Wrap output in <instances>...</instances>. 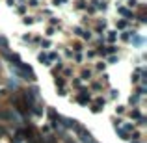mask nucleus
<instances>
[{
    "label": "nucleus",
    "mask_w": 147,
    "mask_h": 143,
    "mask_svg": "<svg viewBox=\"0 0 147 143\" xmlns=\"http://www.w3.org/2000/svg\"><path fill=\"white\" fill-rule=\"evenodd\" d=\"M7 7H15V6H17V4H15V0H7Z\"/></svg>",
    "instance_id": "nucleus-53"
},
{
    "label": "nucleus",
    "mask_w": 147,
    "mask_h": 143,
    "mask_svg": "<svg viewBox=\"0 0 147 143\" xmlns=\"http://www.w3.org/2000/svg\"><path fill=\"white\" fill-rule=\"evenodd\" d=\"M71 32H73V36H76V37H80V34H82L84 32V26H73V30H71Z\"/></svg>",
    "instance_id": "nucleus-46"
},
{
    "label": "nucleus",
    "mask_w": 147,
    "mask_h": 143,
    "mask_svg": "<svg viewBox=\"0 0 147 143\" xmlns=\"http://www.w3.org/2000/svg\"><path fill=\"white\" fill-rule=\"evenodd\" d=\"M52 84H54V87H67V84H69V80H65L61 75H56V76H52Z\"/></svg>",
    "instance_id": "nucleus-17"
},
{
    "label": "nucleus",
    "mask_w": 147,
    "mask_h": 143,
    "mask_svg": "<svg viewBox=\"0 0 147 143\" xmlns=\"http://www.w3.org/2000/svg\"><path fill=\"white\" fill-rule=\"evenodd\" d=\"M142 108H144V106H136V108H130V110H127V117H129L132 123L140 121L142 117H145L144 111H142Z\"/></svg>",
    "instance_id": "nucleus-8"
},
{
    "label": "nucleus",
    "mask_w": 147,
    "mask_h": 143,
    "mask_svg": "<svg viewBox=\"0 0 147 143\" xmlns=\"http://www.w3.org/2000/svg\"><path fill=\"white\" fill-rule=\"evenodd\" d=\"M21 22H22L24 26H32L36 21H34V17H32V15H28V13H26L24 17H21Z\"/></svg>",
    "instance_id": "nucleus-39"
},
{
    "label": "nucleus",
    "mask_w": 147,
    "mask_h": 143,
    "mask_svg": "<svg viewBox=\"0 0 147 143\" xmlns=\"http://www.w3.org/2000/svg\"><path fill=\"white\" fill-rule=\"evenodd\" d=\"M114 113L117 115V117H123V119H125V115H127V106L117 104V106H115V110H114Z\"/></svg>",
    "instance_id": "nucleus-32"
},
{
    "label": "nucleus",
    "mask_w": 147,
    "mask_h": 143,
    "mask_svg": "<svg viewBox=\"0 0 147 143\" xmlns=\"http://www.w3.org/2000/svg\"><path fill=\"white\" fill-rule=\"evenodd\" d=\"M115 130V134H117V136H119V140H123V141H130V134H127L125 132V130H121V126H117V128H114Z\"/></svg>",
    "instance_id": "nucleus-34"
},
{
    "label": "nucleus",
    "mask_w": 147,
    "mask_h": 143,
    "mask_svg": "<svg viewBox=\"0 0 147 143\" xmlns=\"http://www.w3.org/2000/svg\"><path fill=\"white\" fill-rule=\"evenodd\" d=\"M28 113H30V117L41 119V117H43V115H45V102H43V100L39 99V100H37V102L34 104L32 108H30V111H28Z\"/></svg>",
    "instance_id": "nucleus-6"
},
{
    "label": "nucleus",
    "mask_w": 147,
    "mask_h": 143,
    "mask_svg": "<svg viewBox=\"0 0 147 143\" xmlns=\"http://www.w3.org/2000/svg\"><path fill=\"white\" fill-rule=\"evenodd\" d=\"M130 22L125 19H115V32H123V30H129Z\"/></svg>",
    "instance_id": "nucleus-19"
},
{
    "label": "nucleus",
    "mask_w": 147,
    "mask_h": 143,
    "mask_svg": "<svg viewBox=\"0 0 147 143\" xmlns=\"http://www.w3.org/2000/svg\"><path fill=\"white\" fill-rule=\"evenodd\" d=\"M26 7H39V0H28V4H26Z\"/></svg>",
    "instance_id": "nucleus-52"
},
{
    "label": "nucleus",
    "mask_w": 147,
    "mask_h": 143,
    "mask_svg": "<svg viewBox=\"0 0 147 143\" xmlns=\"http://www.w3.org/2000/svg\"><path fill=\"white\" fill-rule=\"evenodd\" d=\"M21 41H22V43H28L30 45V41H32V34H22V37H21Z\"/></svg>",
    "instance_id": "nucleus-51"
},
{
    "label": "nucleus",
    "mask_w": 147,
    "mask_h": 143,
    "mask_svg": "<svg viewBox=\"0 0 147 143\" xmlns=\"http://www.w3.org/2000/svg\"><path fill=\"white\" fill-rule=\"evenodd\" d=\"M78 78L82 80V82H90V80L95 78V73H93V69H91V65H82V67H80Z\"/></svg>",
    "instance_id": "nucleus-7"
},
{
    "label": "nucleus",
    "mask_w": 147,
    "mask_h": 143,
    "mask_svg": "<svg viewBox=\"0 0 147 143\" xmlns=\"http://www.w3.org/2000/svg\"><path fill=\"white\" fill-rule=\"evenodd\" d=\"M123 121H125V119H123V117H117V115H115V117H112V128H117V126H121Z\"/></svg>",
    "instance_id": "nucleus-42"
},
{
    "label": "nucleus",
    "mask_w": 147,
    "mask_h": 143,
    "mask_svg": "<svg viewBox=\"0 0 147 143\" xmlns=\"http://www.w3.org/2000/svg\"><path fill=\"white\" fill-rule=\"evenodd\" d=\"M129 143H144V141H129Z\"/></svg>",
    "instance_id": "nucleus-54"
},
{
    "label": "nucleus",
    "mask_w": 147,
    "mask_h": 143,
    "mask_svg": "<svg viewBox=\"0 0 147 143\" xmlns=\"http://www.w3.org/2000/svg\"><path fill=\"white\" fill-rule=\"evenodd\" d=\"M60 75L63 76L65 80H71L73 76H75V67H73V65H63V69L60 71Z\"/></svg>",
    "instance_id": "nucleus-16"
},
{
    "label": "nucleus",
    "mask_w": 147,
    "mask_h": 143,
    "mask_svg": "<svg viewBox=\"0 0 147 143\" xmlns=\"http://www.w3.org/2000/svg\"><path fill=\"white\" fill-rule=\"evenodd\" d=\"M104 43L115 45L117 43V32H115V30H106V32H104Z\"/></svg>",
    "instance_id": "nucleus-14"
},
{
    "label": "nucleus",
    "mask_w": 147,
    "mask_h": 143,
    "mask_svg": "<svg viewBox=\"0 0 147 143\" xmlns=\"http://www.w3.org/2000/svg\"><path fill=\"white\" fill-rule=\"evenodd\" d=\"M0 50H9V39L4 34H0Z\"/></svg>",
    "instance_id": "nucleus-35"
},
{
    "label": "nucleus",
    "mask_w": 147,
    "mask_h": 143,
    "mask_svg": "<svg viewBox=\"0 0 147 143\" xmlns=\"http://www.w3.org/2000/svg\"><path fill=\"white\" fill-rule=\"evenodd\" d=\"M134 32H136V30H123V32H117V41H123V43H129V41H130V37H132V34Z\"/></svg>",
    "instance_id": "nucleus-15"
},
{
    "label": "nucleus",
    "mask_w": 147,
    "mask_h": 143,
    "mask_svg": "<svg viewBox=\"0 0 147 143\" xmlns=\"http://www.w3.org/2000/svg\"><path fill=\"white\" fill-rule=\"evenodd\" d=\"M108 30V24L104 19H99V21H95V26H93V36H104V32Z\"/></svg>",
    "instance_id": "nucleus-12"
},
{
    "label": "nucleus",
    "mask_w": 147,
    "mask_h": 143,
    "mask_svg": "<svg viewBox=\"0 0 147 143\" xmlns=\"http://www.w3.org/2000/svg\"><path fill=\"white\" fill-rule=\"evenodd\" d=\"M47 56H49L50 63H54V61L61 60V56H60V50H49V52H47Z\"/></svg>",
    "instance_id": "nucleus-31"
},
{
    "label": "nucleus",
    "mask_w": 147,
    "mask_h": 143,
    "mask_svg": "<svg viewBox=\"0 0 147 143\" xmlns=\"http://www.w3.org/2000/svg\"><path fill=\"white\" fill-rule=\"evenodd\" d=\"M45 32H47V34H45V36H47L49 39H50V37H54V36H56L58 28H54V26H47V30H45Z\"/></svg>",
    "instance_id": "nucleus-43"
},
{
    "label": "nucleus",
    "mask_w": 147,
    "mask_h": 143,
    "mask_svg": "<svg viewBox=\"0 0 147 143\" xmlns=\"http://www.w3.org/2000/svg\"><path fill=\"white\" fill-rule=\"evenodd\" d=\"M41 39H43V36H41V34H32V41H30V45H34V47H39Z\"/></svg>",
    "instance_id": "nucleus-40"
},
{
    "label": "nucleus",
    "mask_w": 147,
    "mask_h": 143,
    "mask_svg": "<svg viewBox=\"0 0 147 143\" xmlns=\"http://www.w3.org/2000/svg\"><path fill=\"white\" fill-rule=\"evenodd\" d=\"M129 43L132 45V48H144V45H145V37L142 36V34L134 32V34H132V37H130V41H129Z\"/></svg>",
    "instance_id": "nucleus-11"
},
{
    "label": "nucleus",
    "mask_w": 147,
    "mask_h": 143,
    "mask_svg": "<svg viewBox=\"0 0 147 143\" xmlns=\"http://www.w3.org/2000/svg\"><path fill=\"white\" fill-rule=\"evenodd\" d=\"M71 61L75 65H86V58H84V52H73V58H71Z\"/></svg>",
    "instance_id": "nucleus-18"
},
{
    "label": "nucleus",
    "mask_w": 147,
    "mask_h": 143,
    "mask_svg": "<svg viewBox=\"0 0 147 143\" xmlns=\"http://www.w3.org/2000/svg\"><path fill=\"white\" fill-rule=\"evenodd\" d=\"M142 102H144V99H142L140 95H136V93H132V95L129 97V104H130L132 108H136V106H144Z\"/></svg>",
    "instance_id": "nucleus-24"
},
{
    "label": "nucleus",
    "mask_w": 147,
    "mask_h": 143,
    "mask_svg": "<svg viewBox=\"0 0 147 143\" xmlns=\"http://www.w3.org/2000/svg\"><path fill=\"white\" fill-rule=\"evenodd\" d=\"M129 138H130V141H142V140H144V134H142L140 130L136 128L134 132H130V136H129Z\"/></svg>",
    "instance_id": "nucleus-37"
},
{
    "label": "nucleus",
    "mask_w": 147,
    "mask_h": 143,
    "mask_svg": "<svg viewBox=\"0 0 147 143\" xmlns=\"http://www.w3.org/2000/svg\"><path fill=\"white\" fill-rule=\"evenodd\" d=\"M84 58H86V61H88V63H91V61H95V60H97V50H95V48H86V50H84Z\"/></svg>",
    "instance_id": "nucleus-20"
},
{
    "label": "nucleus",
    "mask_w": 147,
    "mask_h": 143,
    "mask_svg": "<svg viewBox=\"0 0 147 143\" xmlns=\"http://www.w3.org/2000/svg\"><path fill=\"white\" fill-rule=\"evenodd\" d=\"M90 111H91L93 115H99V113H102V111H104V108L99 106V104H93V102H91V104H90Z\"/></svg>",
    "instance_id": "nucleus-38"
},
{
    "label": "nucleus",
    "mask_w": 147,
    "mask_h": 143,
    "mask_svg": "<svg viewBox=\"0 0 147 143\" xmlns=\"http://www.w3.org/2000/svg\"><path fill=\"white\" fill-rule=\"evenodd\" d=\"M56 93H58V97H67L69 95V89H67V87H58Z\"/></svg>",
    "instance_id": "nucleus-49"
},
{
    "label": "nucleus",
    "mask_w": 147,
    "mask_h": 143,
    "mask_svg": "<svg viewBox=\"0 0 147 143\" xmlns=\"http://www.w3.org/2000/svg\"><path fill=\"white\" fill-rule=\"evenodd\" d=\"M104 52H106V56H114V54H119V47H117V43H115V45H104Z\"/></svg>",
    "instance_id": "nucleus-28"
},
{
    "label": "nucleus",
    "mask_w": 147,
    "mask_h": 143,
    "mask_svg": "<svg viewBox=\"0 0 147 143\" xmlns=\"http://www.w3.org/2000/svg\"><path fill=\"white\" fill-rule=\"evenodd\" d=\"M73 50V52H84V50H86V47H84V43L80 39H73L71 41V47H69Z\"/></svg>",
    "instance_id": "nucleus-22"
},
{
    "label": "nucleus",
    "mask_w": 147,
    "mask_h": 143,
    "mask_svg": "<svg viewBox=\"0 0 147 143\" xmlns=\"http://www.w3.org/2000/svg\"><path fill=\"white\" fill-rule=\"evenodd\" d=\"M130 84H132V86H138V84H140V75H138L136 71L130 75Z\"/></svg>",
    "instance_id": "nucleus-44"
},
{
    "label": "nucleus",
    "mask_w": 147,
    "mask_h": 143,
    "mask_svg": "<svg viewBox=\"0 0 147 143\" xmlns=\"http://www.w3.org/2000/svg\"><path fill=\"white\" fill-rule=\"evenodd\" d=\"M73 132H75V136L78 138L80 143H97V141H95V138H93V134H91L90 130L82 125V123H78V125L75 126V130H73Z\"/></svg>",
    "instance_id": "nucleus-3"
},
{
    "label": "nucleus",
    "mask_w": 147,
    "mask_h": 143,
    "mask_svg": "<svg viewBox=\"0 0 147 143\" xmlns=\"http://www.w3.org/2000/svg\"><path fill=\"white\" fill-rule=\"evenodd\" d=\"M7 134H9V130H7V126L0 123V140H2V138H6Z\"/></svg>",
    "instance_id": "nucleus-47"
},
{
    "label": "nucleus",
    "mask_w": 147,
    "mask_h": 143,
    "mask_svg": "<svg viewBox=\"0 0 147 143\" xmlns=\"http://www.w3.org/2000/svg\"><path fill=\"white\" fill-rule=\"evenodd\" d=\"M9 71L13 73L15 76H17L19 80H22V82H28V84H37V76H36V71H34V67L30 63H26V61H22L19 67H11L9 65Z\"/></svg>",
    "instance_id": "nucleus-1"
},
{
    "label": "nucleus",
    "mask_w": 147,
    "mask_h": 143,
    "mask_svg": "<svg viewBox=\"0 0 147 143\" xmlns=\"http://www.w3.org/2000/svg\"><path fill=\"white\" fill-rule=\"evenodd\" d=\"M61 50H63V56L67 58V60H71V58H73V50L69 48V47H61Z\"/></svg>",
    "instance_id": "nucleus-50"
},
{
    "label": "nucleus",
    "mask_w": 147,
    "mask_h": 143,
    "mask_svg": "<svg viewBox=\"0 0 147 143\" xmlns=\"http://www.w3.org/2000/svg\"><path fill=\"white\" fill-rule=\"evenodd\" d=\"M106 65H117L119 63V54H114V56H106L104 58Z\"/></svg>",
    "instance_id": "nucleus-36"
},
{
    "label": "nucleus",
    "mask_w": 147,
    "mask_h": 143,
    "mask_svg": "<svg viewBox=\"0 0 147 143\" xmlns=\"http://www.w3.org/2000/svg\"><path fill=\"white\" fill-rule=\"evenodd\" d=\"M115 11H117V15L121 19H125V21H129V22L134 21V11L129 9L127 6H117V9H115Z\"/></svg>",
    "instance_id": "nucleus-10"
},
{
    "label": "nucleus",
    "mask_w": 147,
    "mask_h": 143,
    "mask_svg": "<svg viewBox=\"0 0 147 143\" xmlns=\"http://www.w3.org/2000/svg\"><path fill=\"white\" fill-rule=\"evenodd\" d=\"M104 87H106V86H104L99 78H93V80L88 82V89H90V93H102Z\"/></svg>",
    "instance_id": "nucleus-9"
},
{
    "label": "nucleus",
    "mask_w": 147,
    "mask_h": 143,
    "mask_svg": "<svg viewBox=\"0 0 147 143\" xmlns=\"http://www.w3.org/2000/svg\"><path fill=\"white\" fill-rule=\"evenodd\" d=\"M134 125H136V128H145L147 126V117H142L140 121H136Z\"/></svg>",
    "instance_id": "nucleus-48"
},
{
    "label": "nucleus",
    "mask_w": 147,
    "mask_h": 143,
    "mask_svg": "<svg viewBox=\"0 0 147 143\" xmlns=\"http://www.w3.org/2000/svg\"><path fill=\"white\" fill-rule=\"evenodd\" d=\"M71 100H75L78 106H90L91 100H93V95L90 93V89H88V86H86L84 89L76 91V95H75V97H71Z\"/></svg>",
    "instance_id": "nucleus-4"
},
{
    "label": "nucleus",
    "mask_w": 147,
    "mask_h": 143,
    "mask_svg": "<svg viewBox=\"0 0 147 143\" xmlns=\"http://www.w3.org/2000/svg\"><path fill=\"white\" fill-rule=\"evenodd\" d=\"M86 7H88L86 0H76V2H75V9H78V11H86Z\"/></svg>",
    "instance_id": "nucleus-41"
},
{
    "label": "nucleus",
    "mask_w": 147,
    "mask_h": 143,
    "mask_svg": "<svg viewBox=\"0 0 147 143\" xmlns=\"http://www.w3.org/2000/svg\"><path fill=\"white\" fill-rule=\"evenodd\" d=\"M37 61H39L43 67H50V60H49V56H47V52L45 50H41V52H37Z\"/></svg>",
    "instance_id": "nucleus-21"
},
{
    "label": "nucleus",
    "mask_w": 147,
    "mask_h": 143,
    "mask_svg": "<svg viewBox=\"0 0 147 143\" xmlns=\"http://www.w3.org/2000/svg\"><path fill=\"white\" fill-rule=\"evenodd\" d=\"M15 13L17 15H21V17H24L26 13H28V7H26V4H17V6H15Z\"/></svg>",
    "instance_id": "nucleus-30"
},
{
    "label": "nucleus",
    "mask_w": 147,
    "mask_h": 143,
    "mask_svg": "<svg viewBox=\"0 0 147 143\" xmlns=\"http://www.w3.org/2000/svg\"><path fill=\"white\" fill-rule=\"evenodd\" d=\"M119 97V89H108V97L106 99H110V100H115Z\"/></svg>",
    "instance_id": "nucleus-45"
},
{
    "label": "nucleus",
    "mask_w": 147,
    "mask_h": 143,
    "mask_svg": "<svg viewBox=\"0 0 147 143\" xmlns=\"http://www.w3.org/2000/svg\"><path fill=\"white\" fill-rule=\"evenodd\" d=\"M45 115H47V121H49L50 130L58 132V130H60V115H61V113L56 110V108L49 106V108H45Z\"/></svg>",
    "instance_id": "nucleus-2"
},
{
    "label": "nucleus",
    "mask_w": 147,
    "mask_h": 143,
    "mask_svg": "<svg viewBox=\"0 0 147 143\" xmlns=\"http://www.w3.org/2000/svg\"><path fill=\"white\" fill-rule=\"evenodd\" d=\"M121 130H125L127 134H130V132H134V130H136V125H134L132 121H123L121 123Z\"/></svg>",
    "instance_id": "nucleus-29"
},
{
    "label": "nucleus",
    "mask_w": 147,
    "mask_h": 143,
    "mask_svg": "<svg viewBox=\"0 0 147 143\" xmlns=\"http://www.w3.org/2000/svg\"><path fill=\"white\" fill-rule=\"evenodd\" d=\"M91 102H93V104H99V106H106V102H108V99H106V97H104V95H97V97H93V100H91Z\"/></svg>",
    "instance_id": "nucleus-33"
},
{
    "label": "nucleus",
    "mask_w": 147,
    "mask_h": 143,
    "mask_svg": "<svg viewBox=\"0 0 147 143\" xmlns=\"http://www.w3.org/2000/svg\"><path fill=\"white\" fill-rule=\"evenodd\" d=\"M69 84H71L73 89H76V91H80V89H84V87H86V86H84V82L78 78V76H73V78L69 80Z\"/></svg>",
    "instance_id": "nucleus-25"
},
{
    "label": "nucleus",
    "mask_w": 147,
    "mask_h": 143,
    "mask_svg": "<svg viewBox=\"0 0 147 143\" xmlns=\"http://www.w3.org/2000/svg\"><path fill=\"white\" fill-rule=\"evenodd\" d=\"M78 119H75V117H67V115H60V128L61 130H75V126L78 125Z\"/></svg>",
    "instance_id": "nucleus-5"
},
{
    "label": "nucleus",
    "mask_w": 147,
    "mask_h": 143,
    "mask_svg": "<svg viewBox=\"0 0 147 143\" xmlns=\"http://www.w3.org/2000/svg\"><path fill=\"white\" fill-rule=\"evenodd\" d=\"M106 61L104 60H95L93 61V65H91V69H93V73L95 75H100V73H106Z\"/></svg>",
    "instance_id": "nucleus-13"
},
{
    "label": "nucleus",
    "mask_w": 147,
    "mask_h": 143,
    "mask_svg": "<svg viewBox=\"0 0 147 143\" xmlns=\"http://www.w3.org/2000/svg\"><path fill=\"white\" fill-rule=\"evenodd\" d=\"M134 93L140 95L142 99H145V97H147V86H145V84H138V86H134Z\"/></svg>",
    "instance_id": "nucleus-26"
},
{
    "label": "nucleus",
    "mask_w": 147,
    "mask_h": 143,
    "mask_svg": "<svg viewBox=\"0 0 147 143\" xmlns=\"http://www.w3.org/2000/svg\"><path fill=\"white\" fill-rule=\"evenodd\" d=\"M93 32H91L90 28H84V32L80 34V41H82V43H91V39H93Z\"/></svg>",
    "instance_id": "nucleus-23"
},
{
    "label": "nucleus",
    "mask_w": 147,
    "mask_h": 143,
    "mask_svg": "<svg viewBox=\"0 0 147 143\" xmlns=\"http://www.w3.org/2000/svg\"><path fill=\"white\" fill-rule=\"evenodd\" d=\"M52 39H49V37H43V39H41V43H39V48L41 50H45V52H49L50 48H52Z\"/></svg>",
    "instance_id": "nucleus-27"
}]
</instances>
